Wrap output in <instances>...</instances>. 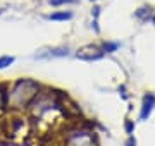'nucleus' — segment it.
I'll return each instance as SVG.
<instances>
[{"mask_svg": "<svg viewBox=\"0 0 155 146\" xmlns=\"http://www.w3.org/2000/svg\"><path fill=\"white\" fill-rule=\"evenodd\" d=\"M41 84L35 79L21 78L14 81L11 86H7V108L9 110H24L29 107V103L35 100V96L40 93Z\"/></svg>", "mask_w": 155, "mask_h": 146, "instance_id": "nucleus-1", "label": "nucleus"}, {"mask_svg": "<svg viewBox=\"0 0 155 146\" xmlns=\"http://www.w3.org/2000/svg\"><path fill=\"white\" fill-rule=\"evenodd\" d=\"M74 55H76V59H79V60L97 62V60H100V59H104L105 53L102 52L100 45H84V46H81V48H78Z\"/></svg>", "mask_w": 155, "mask_h": 146, "instance_id": "nucleus-2", "label": "nucleus"}, {"mask_svg": "<svg viewBox=\"0 0 155 146\" xmlns=\"http://www.w3.org/2000/svg\"><path fill=\"white\" fill-rule=\"evenodd\" d=\"M67 146H93V138L90 132H74L67 138Z\"/></svg>", "mask_w": 155, "mask_h": 146, "instance_id": "nucleus-3", "label": "nucleus"}, {"mask_svg": "<svg viewBox=\"0 0 155 146\" xmlns=\"http://www.w3.org/2000/svg\"><path fill=\"white\" fill-rule=\"evenodd\" d=\"M69 55V48L67 46H55V48H47L41 50L40 53L35 55V59H61V57Z\"/></svg>", "mask_w": 155, "mask_h": 146, "instance_id": "nucleus-4", "label": "nucleus"}, {"mask_svg": "<svg viewBox=\"0 0 155 146\" xmlns=\"http://www.w3.org/2000/svg\"><path fill=\"white\" fill-rule=\"evenodd\" d=\"M155 108V95L153 93H147L141 100V112H140V119L141 120H147V119L152 115Z\"/></svg>", "mask_w": 155, "mask_h": 146, "instance_id": "nucleus-5", "label": "nucleus"}, {"mask_svg": "<svg viewBox=\"0 0 155 146\" xmlns=\"http://www.w3.org/2000/svg\"><path fill=\"white\" fill-rule=\"evenodd\" d=\"M74 17V12L72 11H55V12H50L45 16L47 21H55V23H66V21H71Z\"/></svg>", "mask_w": 155, "mask_h": 146, "instance_id": "nucleus-6", "label": "nucleus"}, {"mask_svg": "<svg viewBox=\"0 0 155 146\" xmlns=\"http://www.w3.org/2000/svg\"><path fill=\"white\" fill-rule=\"evenodd\" d=\"M153 12L155 11L152 5H141L134 11V17L138 19L140 23H148L150 19H152V16H153Z\"/></svg>", "mask_w": 155, "mask_h": 146, "instance_id": "nucleus-7", "label": "nucleus"}, {"mask_svg": "<svg viewBox=\"0 0 155 146\" xmlns=\"http://www.w3.org/2000/svg\"><path fill=\"white\" fill-rule=\"evenodd\" d=\"M119 46H121V43H117V41H102V43H100V48H102V52H104L105 55L116 52Z\"/></svg>", "mask_w": 155, "mask_h": 146, "instance_id": "nucleus-8", "label": "nucleus"}, {"mask_svg": "<svg viewBox=\"0 0 155 146\" xmlns=\"http://www.w3.org/2000/svg\"><path fill=\"white\" fill-rule=\"evenodd\" d=\"M48 2V5L55 7V9H59V7H64V5H71V4H78L79 0H47Z\"/></svg>", "mask_w": 155, "mask_h": 146, "instance_id": "nucleus-9", "label": "nucleus"}, {"mask_svg": "<svg viewBox=\"0 0 155 146\" xmlns=\"http://www.w3.org/2000/svg\"><path fill=\"white\" fill-rule=\"evenodd\" d=\"M14 60H16V59L12 55H2L0 57V71H2V69H7L11 64H14Z\"/></svg>", "mask_w": 155, "mask_h": 146, "instance_id": "nucleus-10", "label": "nucleus"}, {"mask_svg": "<svg viewBox=\"0 0 155 146\" xmlns=\"http://www.w3.org/2000/svg\"><path fill=\"white\" fill-rule=\"evenodd\" d=\"M5 95H7V86L5 84H0V110H5V108H7Z\"/></svg>", "mask_w": 155, "mask_h": 146, "instance_id": "nucleus-11", "label": "nucleus"}, {"mask_svg": "<svg viewBox=\"0 0 155 146\" xmlns=\"http://www.w3.org/2000/svg\"><path fill=\"white\" fill-rule=\"evenodd\" d=\"M91 16H93V19H98V16H100V7L98 5H95L93 9H91Z\"/></svg>", "mask_w": 155, "mask_h": 146, "instance_id": "nucleus-12", "label": "nucleus"}, {"mask_svg": "<svg viewBox=\"0 0 155 146\" xmlns=\"http://www.w3.org/2000/svg\"><path fill=\"white\" fill-rule=\"evenodd\" d=\"M126 146H136V141H134L133 138H129V139H127V143H126Z\"/></svg>", "mask_w": 155, "mask_h": 146, "instance_id": "nucleus-13", "label": "nucleus"}, {"mask_svg": "<svg viewBox=\"0 0 155 146\" xmlns=\"http://www.w3.org/2000/svg\"><path fill=\"white\" fill-rule=\"evenodd\" d=\"M131 129H133V124H131V120H127L126 122V131L127 132H131Z\"/></svg>", "mask_w": 155, "mask_h": 146, "instance_id": "nucleus-14", "label": "nucleus"}, {"mask_svg": "<svg viewBox=\"0 0 155 146\" xmlns=\"http://www.w3.org/2000/svg\"><path fill=\"white\" fill-rule=\"evenodd\" d=\"M150 23H152V24L155 26V12H153V16H152V19H150Z\"/></svg>", "mask_w": 155, "mask_h": 146, "instance_id": "nucleus-15", "label": "nucleus"}, {"mask_svg": "<svg viewBox=\"0 0 155 146\" xmlns=\"http://www.w3.org/2000/svg\"><path fill=\"white\" fill-rule=\"evenodd\" d=\"M2 14H4V9H0V16H2Z\"/></svg>", "mask_w": 155, "mask_h": 146, "instance_id": "nucleus-16", "label": "nucleus"}, {"mask_svg": "<svg viewBox=\"0 0 155 146\" xmlns=\"http://www.w3.org/2000/svg\"><path fill=\"white\" fill-rule=\"evenodd\" d=\"M90 2H98V0H90Z\"/></svg>", "mask_w": 155, "mask_h": 146, "instance_id": "nucleus-17", "label": "nucleus"}]
</instances>
